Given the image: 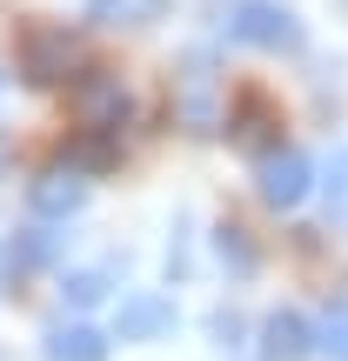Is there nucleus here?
<instances>
[{
  "label": "nucleus",
  "instance_id": "9",
  "mask_svg": "<svg viewBox=\"0 0 348 361\" xmlns=\"http://www.w3.org/2000/svg\"><path fill=\"white\" fill-rule=\"evenodd\" d=\"M168 7L174 0H88V20H101V27H155V20H168Z\"/></svg>",
  "mask_w": 348,
  "mask_h": 361
},
{
  "label": "nucleus",
  "instance_id": "12",
  "mask_svg": "<svg viewBox=\"0 0 348 361\" xmlns=\"http://www.w3.org/2000/svg\"><path fill=\"white\" fill-rule=\"evenodd\" d=\"M315 348L335 355V361H348V301H335V308L322 314V328H315Z\"/></svg>",
  "mask_w": 348,
  "mask_h": 361
},
{
  "label": "nucleus",
  "instance_id": "13",
  "mask_svg": "<svg viewBox=\"0 0 348 361\" xmlns=\"http://www.w3.org/2000/svg\"><path fill=\"white\" fill-rule=\"evenodd\" d=\"M61 295L74 301V308H94V301L107 295V274H94V268H80V274H67V281H61Z\"/></svg>",
  "mask_w": 348,
  "mask_h": 361
},
{
  "label": "nucleus",
  "instance_id": "6",
  "mask_svg": "<svg viewBox=\"0 0 348 361\" xmlns=\"http://www.w3.org/2000/svg\"><path fill=\"white\" fill-rule=\"evenodd\" d=\"M168 328H174V301L161 295H128L114 314V341H161Z\"/></svg>",
  "mask_w": 348,
  "mask_h": 361
},
{
  "label": "nucleus",
  "instance_id": "4",
  "mask_svg": "<svg viewBox=\"0 0 348 361\" xmlns=\"http://www.w3.org/2000/svg\"><path fill=\"white\" fill-rule=\"evenodd\" d=\"M275 128H282V107H275V94H261V87H241V94H234V107H228V134H234L241 147H268ZM268 154H275V147H268Z\"/></svg>",
  "mask_w": 348,
  "mask_h": 361
},
{
  "label": "nucleus",
  "instance_id": "15",
  "mask_svg": "<svg viewBox=\"0 0 348 361\" xmlns=\"http://www.w3.org/2000/svg\"><path fill=\"white\" fill-rule=\"evenodd\" d=\"M40 261H54V234L47 228H34L20 247H13V268H40Z\"/></svg>",
  "mask_w": 348,
  "mask_h": 361
},
{
  "label": "nucleus",
  "instance_id": "1",
  "mask_svg": "<svg viewBox=\"0 0 348 361\" xmlns=\"http://www.w3.org/2000/svg\"><path fill=\"white\" fill-rule=\"evenodd\" d=\"M228 34L248 40V47H268V54H295L301 47V20L282 0H241V7L228 13Z\"/></svg>",
  "mask_w": 348,
  "mask_h": 361
},
{
  "label": "nucleus",
  "instance_id": "3",
  "mask_svg": "<svg viewBox=\"0 0 348 361\" xmlns=\"http://www.w3.org/2000/svg\"><path fill=\"white\" fill-rule=\"evenodd\" d=\"M261 201L268 207H301L308 201V188H315V168H308V154H295V147H275V154H261Z\"/></svg>",
  "mask_w": 348,
  "mask_h": 361
},
{
  "label": "nucleus",
  "instance_id": "8",
  "mask_svg": "<svg viewBox=\"0 0 348 361\" xmlns=\"http://www.w3.org/2000/svg\"><path fill=\"white\" fill-rule=\"evenodd\" d=\"M261 355H268V361H308L315 355V328L301 322V314L275 308L268 322H261Z\"/></svg>",
  "mask_w": 348,
  "mask_h": 361
},
{
  "label": "nucleus",
  "instance_id": "10",
  "mask_svg": "<svg viewBox=\"0 0 348 361\" xmlns=\"http://www.w3.org/2000/svg\"><path fill=\"white\" fill-rule=\"evenodd\" d=\"M121 161V128H80L74 147H67V168L94 174V168H114Z\"/></svg>",
  "mask_w": 348,
  "mask_h": 361
},
{
  "label": "nucleus",
  "instance_id": "5",
  "mask_svg": "<svg viewBox=\"0 0 348 361\" xmlns=\"http://www.w3.org/2000/svg\"><path fill=\"white\" fill-rule=\"evenodd\" d=\"M27 201H34L40 221H67V214H80V201H88V180H80V168H47Z\"/></svg>",
  "mask_w": 348,
  "mask_h": 361
},
{
  "label": "nucleus",
  "instance_id": "14",
  "mask_svg": "<svg viewBox=\"0 0 348 361\" xmlns=\"http://www.w3.org/2000/svg\"><path fill=\"white\" fill-rule=\"evenodd\" d=\"M322 194H328V221H348V154H335V168H328Z\"/></svg>",
  "mask_w": 348,
  "mask_h": 361
},
{
  "label": "nucleus",
  "instance_id": "11",
  "mask_svg": "<svg viewBox=\"0 0 348 361\" xmlns=\"http://www.w3.org/2000/svg\"><path fill=\"white\" fill-rule=\"evenodd\" d=\"M47 361H107V335L88 328V322L54 328V335H47Z\"/></svg>",
  "mask_w": 348,
  "mask_h": 361
},
{
  "label": "nucleus",
  "instance_id": "2",
  "mask_svg": "<svg viewBox=\"0 0 348 361\" xmlns=\"http://www.w3.org/2000/svg\"><path fill=\"white\" fill-rule=\"evenodd\" d=\"M74 34L67 27H27L20 34V74L34 80V87H61V80H74Z\"/></svg>",
  "mask_w": 348,
  "mask_h": 361
},
{
  "label": "nucleus",
  "instance_id": "7",
  "mask_svg": "<svg viewBox=\"0 0 348 361\" xmlns=\"http://www.w3.org/2000/svg\"><path fill=\"white\" fill-rule=\"evenodd\" d=\"M74 114H80V128H121V121H128V94H121V80H107V74L74 80Z\"/></svg>",
  "mask_w": 348,
  "mask_h": 361
},
{
  "label": "nucleus",
  "instance_id": "16",
  "mask_svg": "<svg viewBox=\"0 0 348 361\" xmlns=\"http://www.w3.org/2000/svg\"><path fill=\"white\" fill-rule=\"evenodd\" d=\"M215 247H221V261H234L241 274L255 268V247H248V234H241V228H221V234H215Z\"/></svg>",
  "mask_w": 348,
  "mask_h": 361
}]
</instances>
